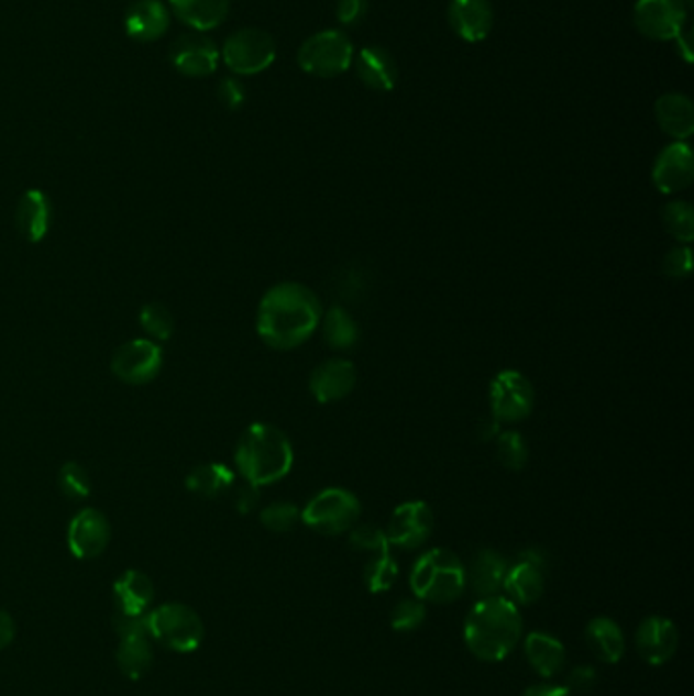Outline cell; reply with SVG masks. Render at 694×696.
<instances>
[{
  "instance_id": "cell-1",
  "label": "cell",
  "mask_w": 694,
  "mask_h": 696,
  "mask_svg": "<svg viewBox=\"0 0 694 696\" xmlns=\"http://www.w3.org/2000/svg\"><path fill=\"white\" fill-rule=\"evenodd\" d=\"M322 322V303L304 284L273 286L261 298L257 334L275 351H291L310 341Z\"/></svg>"
},
{
  "instance_id": "cell-2",
  "label": "cell",
  "mask_w": 694,
  "mask_h": 696,
  "mask_svg": "<svg viewBox=\"0 0 694 696\" xmlns=\"http://www.w3.org/2000/svg\"><path fill=\"white\" fill-rule=\"evenodd\" d=\"M524 621L518 605L502 595L478 599L464 619V643L483 662H502L518 645Z\"/></svg>"
},
{
  "instance_id": "cell-3",
  "label": "cell",
  "mask_w": 694,
  "mask_h": 696,
  "mask_svg": "<svg viewBox=\"0 0 694 696\" xmlns=\"http://www.w3.org/2000/svg\"><path fill=\"white\" fill-rule=\"evenodd\" d=\"M234 463L246 483L267 487L291 473L294 446L277 426L251 423L236 444Z\"/></svg>"
},
{
  "instance_id": "cell-4",
  "label": "cell",
  "mask_w": 694,
  "mask_h": 696,
  "mask_svg": "<svg viewBox=\"0 0 694 696\" xmlns=\"http://www.w3.org/2000/svg\"><path fill=\"white\" fill-rule=\"evenodd\" d=\"M409 585L420 601L449 605L463 597L466 568L461 559L447 548H432L416 560Z\"/></svg>"
},
{
  "instance_id": "cell-5",
  "label": "cell",
  "mask_w": 694,
  "mask_h": 696,
  "mask_svg": "<svg viewBox=\"0 0 694 696\" xmlns=\"http://www.w3.org/2000/svg\"><path fill=\"white\" fill-rule=\"evenodd\" d=\"M150 638L177 654L196 652L205 642V623L188 605L165 603L147 614Z\"/></svg>"
},
{
  "instance_id": "cell-6",
  "label": "cell",
  "mask_w": 694,
  "mask_h": 696,
  "mask_svg": "<svg viewBox=\"0 0 694 696\" xmlns=\"http://www.w3.org/2000/svg\"><path fill=\"white\" fill-rule=\"evenodd\" d=\"M361 518V501L356 495L342 487H328L313 495L304 507L300 519L316 533L341 535L351 532Z\"/></svg>"
},
{
  "instance_id": "cell-7",
  "label": "cell",
  "mask_w": 694,
  "mask_h": 696,
  "mask_svg": "<svg viewBox=\"0 0 694 696\" xmlns=\"http://www.w3.org/2000/svg\"><path fill=\"white\" fill-rule=\"evenodd\" d=\"M354 47L342 31H320L301 43L298 66L313 78H337L353 66Z\"/></svg>"
},
{
  "instance_id": "cell-8",
  "label": "cell",
  "mask_w": 694,
  "mask_h": 696,
  "mask_svg": "<svg viewBox=\"0 0 694 696\" xmlns=\"http://www.w3.org/2000/svg\"><path fill=\"white\" fill-rule=\"evenodd\" d=\"M277 55L275 40L261 29L234 31L222 47L227 68L239 76H255L272 66Z\"/></svg>"
},
{
  "instance_id": "cell-9",
  "label": "cell",
  "mask_w": 694,
  "mask_h": 696,
  "mask_svg": "<svg viewBox=\"0 0 694 696\" xmlns=\"http://www.w3.org/2000/svg\"><path fill=\"white\" fill-rule=\"evenodd\" d=\"M536 391L519 371L505 369L491 382V418L499 423H518L530 418Z\"/></svg>"
},
{
  "instance_id": "cell-10",
  "label": "cell",
  "mask_w": 694,
  "mask_h": 696,
  "mask_svg": "<svg viewBox=\"0 0 694 696\" xmlns=\"http://www.w3.org/2000/svg\"><path fill=\"white\" fill-rule=\"evenodd\" d=\"M634 23L653 42L679 40L686 25V4L684 0H638Z\"/></svg>"
},
{
  "instance_id": "cell-11",
  "label": "cell",
  "mask_w": 694,
  "mask_h": 696,
  "mask_svg": "<svg viewBox=\"0 0 694 696\" xmlns=\"http://www.w3.org/2000/svg\"><path fill=\"white\" fill-rule=\"evenodd\" d=\"M432 530H434V513L430 506L423 501H406L395 507L385 535H387L389 546L416 550L428 542Z\"/></svg>"
},
{
  "instance_id": "cell-12",
  "label": "cell",
  "mask_w": 694,
  "mask_h": 696,
  "mask_svg": "<svg viewBox=\"0 0 694 696\" xmlns=\"http://www.w3.org/2000/svg\"><path fill=\"white\" fill-rule=\"evenodd\" d=\"M164 363L162 346L151 339H136L123 344L112 356V373L124 383L141 385L157 377Z\"/></svg>"
},
{
  "instance_id": "cell-13",
  "label": "cell",
  "mask_w": 694,
  "mask_h": 696,
  "mask_svg": "<svg viewBox=\"0 0 694 696\" xmlns=\"http://www.w3.org/2000/svg\"><path fill=\"white\" fill-rule=\"evenodd\" d=\"M217 43L205 33L191 31L181 37H177L169 49V62L181 76L188 78H206L212 76L218 68Z\"/></svg>"
},
{
  "instance_id": "cell-14",
  "label": "cell",
  "mask_w": 694,
  "mask_h": 696,
  "mask_svg": "<svg viewBox=\"0 0 694 696\" xmlns=\"http://www.w3.org/2000/svg\"><path fill=\"white\" fill-rule=\"evenodd\" d=\"M694 178L693 150L686 141H674L660 151L652 169L656 190L672 196L686 190Z\"/></svg>"
},
{
  "instance_id": "cell-15",
  "label": "cell",
  "mask_w": 694,
  "mask_h": 696,
  "mask_svg": "<svg viewBox=\"0 0 694 696\" xmlns=\"http://www.w3.org/2000/svg\"><path fill=\"white\" fill-rule=\"evenodd\" d=\"M110 542L107 518L96 509H82L69 521L68 546L76 559H98Z\"/></svg>"
},
{
  "instance_id": "cell-16",
  "label": "cell",
  "mask_w": 694,
  "mask_h": 696,
  "mask_svg": "<svg viewBox=\"0 0 694 696\" xmlns=\"http://www.w3.org/2000/svg\"><path fill=\"white\" fill-rule=\"evenodd\" d=\"M638 654L652 666H664L679 650V629L667 619L652 615L636 631Z\"/></svg>"
},
{
  "instance_id": "cell-17",
  "label": "cell",
  "mask_w": 694,
  "mask_h": 696,
  "mask_svg": "<svg viewBox=\"0 0 694 696\" xmlns=\"http://www.w3.org/2000/svg\"><path fill=\"white\" fill-rule=\"evenodd\" d=\"M356 385V369L346 358H328L310 375V391L318 404H337Z\"/></svg>"
},
{
  "instance_id": "cell-18",
  "label": "cell",
  "mask_w": 694,
  "mask_h": 696,
  "mask_svg": "<svg viewBox=\"0 0 694 696\" xmlns=\"http://www.w3.org/2000/svg\"><path fill=\"white\" fill-rule=\"evenodd\" d=\"M449 23L463 42H485L495 25V13L489 0H450Z\"/></svg>"
},
{
  "instance_id": "cell-19",
  "label": "cell",
  "mask_w": 694,
  "mask_h": 696,
  "mask_svg": "<svg viewBox=\"0 0 694 696\" xmlns=\"http://www.w3.org/2000/svg\"><path fill=\"white\" fill-rule=\"evenodd\" d=\"M169 29V9L162 0H136L124 16V31L135 42H157Z\"/></svg>"
},
{
  "instance_id": "cell-20",
  "label": "cell",
  "mask_w": 694,
  "mask_h": 696,
  "mask_svg": "<svg viewBox=\"0 0 694 696\" xmlns=\"http://www.w3.org/2000/svg\"><path fill=\"white\" fill-rule=\"evenodd\" d=\"M356 76L375 92H392L397 84L399 69L394 55L379 45H368L356 55Z\"/></svg>"
},
{
  "instance_id": "cell-21",
  "label": "cell",
  "mask_w": 694,
  "mask_h": 696,
  "mask_svg": "<svg viewBox=\"0 0 694 696\" xmlns=\"http://www.w3.org/2000/svg\"><path fill=\"white\" fill-rule=\"evenodd\" d=\"M653 114L658 126L676 141H686L694 131L693 100L681 92H668L656 100Z\"/></svg>"
},
{
  "instance_id": "cell-22",
  "label": "cell",
  "mask_w": 694,
  "mask_h": 696,
  "mask_svg": "<svg viewBox=\"0 0 694 696\" xmlns=\"http://www.w3.org/2000/svg\"><path fill=\"white\" fill-rule=\"evenodd\" d=\"M177 19L198 33L212 31L220 27L229 11H231V0H169L167 7Z\"/></svg>"
},
{
  "instance_id": "cell-23",
  "label": "cell",
  "mask_w": 694,
  "mask_h": 696,
  "mask_svg": "<svg viewBox=\"0 0 694 696\" xmlns=\"http://www.w3.org/2000/svg\"><path fill=\"white\" fill-rule=\"evenodd\" d=\"M119 614L147 615L155 590L150 576L141 571H126L112 587Z\"/></svg>"
},
{
  "instance_id": "cell-24",
  "label": "cell",
  "mask_w": 694,
  "mask_h": 696,
  "mask_svg": "<svg viewBox=\"0 0 694 696\" xmlns=\"http://www.w3.org/2000/svg\"><path fill=\"white\" fill-rule=\"evenodd\" d=\"M16 224L29 243H40L52 227V205L42 190L23 194L16 206Z\"/></svg>"
},
{
  "instance_id": "cell-25",
  "label": "cell",
  "mask_w": 694,
  "mask_h": 696,
  "mask_svg": "<svg viewBox=\"0 0 694 696\" xmlns=\"http://www.w3.org/2000/svg\"><path fill=\"white\" fill-rule=\"evenodd\" d=\"M507 573V562L495 550H478L471 566L466 571V581L473 593L483 597H493L504 587V576Z\"/></svg>"
},
{
  "instance_id": "cell-26",
  "label": "cell",
  "mask_w": 694,
  "mask_h": 696,
  "mask_svg": "<svg viewBox=\"0 0 694 696\" xmlns=\"http://www.w3.org/2000/svg\"><path fill=\"white\" fill-rule=\"evenodd\" d=\"M585 640L603 664H617L626 654V638L609 617H595L586 623Z\"/></svg>"
},
{
  "instance_id": "cell-27",
  "label": "cell",
  "mask_w": 694,
  "mask_h": 696,
  "mask_svg": "<svg viewBox=\"0 0 694 696\" xmlns=\"http://www.w3.org/2000/svg\"><path fill=\"white\" fill-rule=\"evenodd\" d=\"M504 588L509 595V601L531 605L544 593V568L530 564L526 560H518L514 566H507Z\"/></svg>"
},
{
  "instance_id": "cell-28",
  "label": "cell",
  "mask_w": 694,
  "mask_h": 696,
  "mask_svg": "<svg viewBox=\"0 0 694 696\" xmlns=\"http://www.w3.org/2000/svg\"><path fill=\"white\" fill-rule=\"evenodd\" d=\"M526 655L531 669L542 678H554L564 669L566 652L564 645L542 631H531L526 638Z\"/></svg>"
},
{
  "instance_id": "cell-29",
  "label": "cell",
  "mask_w": 694,
  "mask_h": 696,
  "mask_svg": "<svg viewBox=\"0 0 694 696\" xmlns=\"http://www.w3.org/2000/svg\"><path fill=\"white\" fill-rule=\"evenodd\" d=\"M117 664L126 678H131V681L143 678L153 664L150 636H136V638L121 640V645L117 650Z\"/></svg>"
},
{
  "instance_id": "cell-30",
  "label": "cell",
  "mask_w": 694,
  "mask_h": 696,
  "mask_svg": "<svg viewBox=\"0 0 694 696\" xmlns=\"http://www.w3.org/2000/svg\"><path fill=\"white\" fill-rule=\"evenodd\" d=\"M188 489L202 497H218L222 493L231 491L234 485V473L227 464H200L186 478Z\"/></svg>"
},
{
  "instance_id": "cell-31",
  "label": "cell",
  "mask_w": 694,
  "mask_h": 696,
  "mask_svg": "<svg viewBox=\"0 0 694 696\" xmlns=\"http://www.w3.org/2000/svg\"><path fill=\"white\" fill-rule=\"evenodd\" d=\"M322 334L328 346L337 351L353 349L361 336L353 316L341 306H334L328 310L327 314H322Z\"/></svg>"
},
{
  "instance_id": "cell-32",
  "label": "cell",
  "mask_w": 694,
  "mask_h": 696,
  "mask_svg": "<svg viewBox=\"0 0 694 696\" xmlns=\"http://www.w3.org/2000/svg\"><path fill=\"white\" fill-rule=\"evenodd\" d=\"M662 222L672 239L682 245H691L694 236V210L689 202H668L662 208Z\"/></svg>"
},
{
  "instance_id": "cell-33",
  "label": "cell",
  "mask_w": 694,
  "mask_h": 696,
  "mask_svg": "<svg viewBox=\"0 0 694 696\" xmlns=\"http://www.w3.org/2000/svg\"><path fill=\"white\" fill-rule=\"evenodd\" d=\"M397 576H399V568H397V562L389 552L375 554V559L368 560L367 566L363 571L365 587L373 595H379V593H385L394 587Z\"/></svg>"
},
{
  "instance_id": "cell-34",
  "label": "cell",
  "mask_w": 694,
  "mask_h": 696,
  "mask_svg": "<svg viewBox=\"0 0 694 696\" xmlns=\"http://www.w3.org/2000/svg\"><path fill=\"white\" fill-rule=\"evenodd\" d=\"M495 442H497V449H495L497 459H499V463L507 471H521L526 466L530 452H528L526 440L519 432H516V430H504V432L497 434Z\"/></svg>"
},
{
  "instance_id": "cell-35",
  "label": "cell",
  "mask_w": 694,
  "mask_h": 696,
  "mask_svg": "<svg viewBox=\"0 0 694 696\" xmlns=\"http://www.w3.org/2000/svg\"><path fill=\"white\" fill-rule=\"evenodd\" d=\"M139 322L155 341H167L174 334V316L159 301H151L147 306H143Z\"/></svg>"
},
{
  "instance_id": "cell-36",
  "label": "cell",
  "mask_w": 694,
  "mask_h": 696,
  "mask_svg": "<svg viewBox=\"0 0 694 696\" xmlns=\"http://www.w3.org/2000/svg\"><path fill=\"white\" fill-rule=\"evenodd\" d=\"M300 509L287 501H277L261 511V523L275 533H286L300 521Z\"/></svg>"
},
{
  "instance_id": "cell-37",
  "label": "cell",
  "mask_w": 694,
  "mask_h": 696,
  "mask_svg": "<svg viewBox=\"0 0 694 696\" xmlns=\"http://www.w3.org/2000/svg\"><path fill=\"white\" fill-rule=\"evenodd\" d=\"M426 621V607L420 599H404L395 603L392 609V628L401 633H409L422 626Z\"/></svg>"
},
{
  "instance_id": "cell-38",
  "label": "cell",
  "mask_w": 694,
  "mask_h": 696,
  "mask_svg": "<svg viewBox=\"0 0 694 696\" xmlns=\"http://www.w3.org/2000/svg\"><path fill=\"white\" fill-rule=\"evenodd\" d=\"M59 487L69 499H86L90 495V478L78 463H66L59 471Z\"/></svg>"
},
{
  "instance_id": "cell-39",
  "label": "cell",
  "mask_w": 694,
  "mask_h": 696,
  "mask_svg": "<svg viewBox=\"0 0 694 696\" xmlns=\"http://www.w3.org/2000/svg\"><path fill=\"white\" fill-rule=\"evenodd\" d=\"M349 542L359 552H368V554L389 552L387 535L377 526H356L351 530Z\"/></svg>"
},
{
  "instance_id": "cell-40",
  "label": "cell",
  "mask_w": 694,
  "mask_h": 696,
  "mask_svg": "<svg viewBox=\"0 0 694 696\" xmlns=\"http://www.w3.org/2000/svg\"><path fill=\"white\" fill-rule=\"evenodd\" d=\"M662 272L670 279H684L693 272V253L691 246H674L662 259Z\"/></svg>"
},
{
  "instance_id": "cell-41",
  "label": "cell",
  "mask_w": 694,
  "mask_h": 696,
  "mask_svg": "<svg viewBox=\"0 0 694 696\" xmlns=\"http://www.w3.org/2000/svg\"><path fill=\"white\" fill-rule=\"evenodd\" d=\"M599 681V674L593 666H576L569 672L566 676V691L569 693H576V695H588Z\"/></svg>"
},
{
  "instance_id": "cell-42",
  "label": "cell",
  "mask_w": 694,
  "mask_h": 696,
  "mask_svg": "<svg viewBox=\"0 0 694 696\" xmlns=\"http://www.w3.org/2000/svg\"><path fill=\"white\" fill-rule=\"evenodd\" d=\"M114 629L119 638H136V636H150L147 631V615L119 614L114 617Z\"/></svg>"
},
{
  "instance_id": "cell-43",
  "label": "cell",
  "mask_w": 694,
  "mask_h": 696,
  "mask_svg": "<svg viewBox=\"0 0 694 696\" xmlns=\"http://www.w3.org/2000/svg\"><path fill=\"white\" fill-rule=\"evenodd\" d=\"M368 11V0H339L337 16L344 27H356L365 21Z\"/></svg>"
},
{
  "instance_id": "cell-44",
  "label": "cell",
  "mask_w": 694,
  "mask_h": 696,
  "mask_svg": "<svg viewBox=\"0 0 694 696\" xmlns=\"http://www.w3.org/2000/svg\"><path fill=\"white\" fill-rule=\"evenodd\" d=\"M218 98L229 110L241 109L245 104V86L236 78H224L222 82L218 84Z\"/></svg>"
},
{
  "instance_id": "cell-45",
  "label": "cell",
  "mask_w": 694,
  "mask_h": 696,
  "mask_svg": "<svg viewBox=\"0 0 694 696\" xmlns=\"http://www.w3.org/2000/svg\"><path fill=\"white\" fill-rule=\"evenodd\" d=\"M234 489V507L241 511V513H249L253 511V507L260 504V487H253L251 483H243V485H232Z\"/></svg>"
},
{
  "instance_id": "cell-46",
  "label": "cell",
  "mask_w": 694,
  "mask_h": 696,
  "mask_svg": "<svg viewBox=\"0 0 694 696\" xmlns=\"http://www.w3.org/2000/svg\"><path fill=\"white\" fill-rule=\"evenodd\" d=\"M14 640V621L11 615L0 609V650H4Z\"/></svg>"
},
{
  "instance_id": "cell-47",
  "label": "cell",
  "mask_w": 694,
  "mask_h": 696,
  "mask_svg": "<svg viewBox=\"0 0 694 696\" xmlns=\"http://www.w3.org/2000/svg\"><path fill=\"white\" fill-rule=\"evenodd\" d=\"M524 696H572L564 686H552V684H538L530 686Z\"/></svg>"
}]
</instances>
